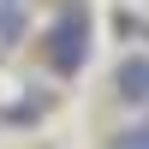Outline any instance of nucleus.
Here are the masks:
<instances>
[{"label": "nucleus", "instance_id": "obj_2", "mask_svg": "<svg viewBox=\"0 0 149 149\" xmlns=\"http://www.w3.org/2000/svg\"><path fill=\"white\" fill-rule=\"evenodd\" d=\"M113 95L125 107H143L149 113V54H125L113 66Z\"/></svg>", "mask_w": 149, "mask_h": 149}, {"label": "nucleus", "instance_id": "obj_3", "mask_svg": "<svg viewBox=\"0 0 149 149\" xmlns=\"http://www.w3.org/2000/svg\"><path fill=\"white\" fill-rule=\"evenodd\" d=\"M18 6H24V0H12V12L0 6V42H6V48H12V42L24 36V12H18Z\"/></svg>", "mask_w": 149, "mask_h": 149}, {"label": "nucleus", "instance_id": "obj_4", "mask_svg": "<svg viewBox=\"0 0 149 149\" xmlns=\"http://www.w3.org/2000/svg\"><path fill=\"white\" fill-rule=\"evenodd\" d=\"M107 149H149V119H143V125H125Z\"/></svg>", "mask_w": 149, "mask_h": 149}, {"label": "nucleus", "instance_id": "obj_1", "mask_svg": "<svg viewBox=\"0 0 149 149\" xmlns=\"http://www.w3.org/2000/svg\"><path fill=\"white\" fill-rule=\"evenodd\" d=\"M90 42H95V30H90V6H84V0H66V6L48 18V42H42L54 78H78V72L90 66Z\"/></svg>", "mask_w": 149, "mask_h": 149}]
</instances>
